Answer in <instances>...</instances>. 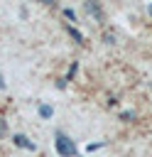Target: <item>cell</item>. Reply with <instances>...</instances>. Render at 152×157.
<instances>
[{
    "label": "cell",
    "instance_id": "cell-1",
    "mask_svg": "<svg viewBox=\"0 0 152 157\" xmlns=\"http://www.w3.org/2000/svg\"><path fill=\"white\" fill-rule=\"evenodd\" d=\"M56 152L61 155V157H76L78 155V150H76V145H74V140L69 137V135H64L61 130H56Z\"/></svg>",
    "mask_w": 152,
    "mask_h": 157
},
{
    "label": "cell",
    "instance_id": "cell-2",
    "mask_svg": "<svg viewBox=\"0 0 152 157\" xmlns=\"http://www.w3.org/2000/svg\"><path fill=\"white\" fill-rule=\"evenodd\" d=\"M12 142H15L17 147H25V150H37V145H34L27 135H20V132H17V135H12Z\"/></svg>",
    "mask_w": 152,
    "mask_h": 157
},
{
    "label": "cell",
    "instance_id": "cell-3",
    "mask_svg": "<svg viewBox=\"0 0 152 157\" xmlns=\"http://www.w3.org/2000/svg\"><path fill=\"white\" fill-rule=\"evenodd\" d=\"M86 12H88V15H93V17H98V20L103 17V10H101V5H98V2H86Z\"/></svg>",
    "mask_w": 152,
    "mask_h": 157
},
{
    "label": "cell",
    "instance_id": "cell-4",
    "mask_svg": "<svg viewBox=\"0 0 152 157\" xmlns=\"http://www.w3.org/2000/svg\"><path fill=\"white\" fill-rule=\"evenodd\" d=\"M51 115H54V108H51L49 103H42V105H39V118H44V120H49Z\"/></svg>",
    "mask_w": 152,
    "mask_h": 157
},
{
    "label": "cell",
    "instance_id": "cell-5",
    "mask_svg": "<svg viewBox=\"0 0 152 157\" xmlns=\"http://www.w3.org/2000/svg\"><path fill=\"white\" fill-rule=\"evenodd\" d=\"M69 34H71V37H74V39H76L78 44H83V34H81V32H78L76 27H69Z\"/></svg>",
    "mask_w": 152,
    "mask_h": 157
},
{
    "label": "cell",
    "instance_id": "cell-6",
    "mask_svg": "<svg viewBox=\"0 0 152 157\" xmlns=\"http://www.w3.org/2000/svg\"><path fill=\"white\" fill-rule=\"evenodd\" d=\"M120 118H123L125 123H130V120L135 118V113H132V110H125V113H120Z\"/></svg>",
    "mask_w": 152,
    "mask_h": 157
},
{
    "label": "cell",
    "instance_id": "cell-7",
    "mask_svg": "<svg viewBox=\"0 0 152 157\" xmlns=\"http://www.w3.org/2000/svg\"><path fill=\"white\" fill-rule=\"evenodd\" d=\"M64 15H66V17H69V20H71V22H74V20H76V12H74V10H71V7H66V10H64Z\"/></svg>",
    "mask_w": 152,
    "mask_h": 157
},
{
    "label": "cell",
    "instance_id": "cell-8",
    "mask_svg": "<svg viewBox=\"0 0 152 157\" xmlns=\"http://www.w3.org/2000/svg\"><path fill=\"white\" fill-rule=\"evenodd\" d=\"M7 135V125H5V120L0 118V137H5Z\"/></svg>",
    "mask_w": 152,
    "mask_h": 157
},
{
    "label": "cell",
    "instance_id": "cell-9",
    "mask_svg": "<svg viewBox=\"0 0 152 157\" xmlns=\"http://www.w3.org/2000/svg\"><path fill=\"white\" fill-rule=\"evenodd\" d=\"M76 69H78V64H71V69H69V78H71V76L76 74Z\"/></svg>",
    "mask_w": 152,
    "mask_h": 157
},
{
    "label": "cell",
    "instance_id": "cell-10",
    "mask_svg": "<svg viewBox=\"0 0 152 157\" xmlns=\"http://www.w3.org/2000/svg\"><path fill=\"white\" fill-rule=\"evenodd\" d=\"M98 147H103V142H96V145H88V152H93V150H98Z\"/></svg>",
    "mask_w": 152,
    "mask_h": 157
},
{
    "label": "cell",
    "instance_id": "cell-11",
    "mask_svg": "<svg viewBox=\"0 0 152 157\" xmlns=\"http://www.w3.org/2000/svg\"><path fill=\"white\" fill-rule=\"evenodd\" d=\"M5 88V78H2V74H0V91Z\"/></svg>",
    "mask_w": 152,
    "mask_h": 157
},
{
    "label": "cell",
    "instance_id": "cell-12",
    "mask_svg": "<svg viewBox=\"0 0 152 157\" xmlns=\"http://www.w3.org/2000/svg\"><path fill=\"white\" fill-rule=\"evenodd\" d=\"M147 12H150V17H152V2H150V5H147Z\"/></svg>",
    "mask_w": 152,
    "mask_h": 157
}]
</instances>
